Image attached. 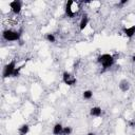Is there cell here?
<instances>
[{
  "label": "cell",
  "mask_w": 135,
  "mask_h": 135,
  "mask_svg": "<svg viewBox=\"0 0 135 135\" xmlns=\"http://www.w3.org/2000/svg\"><path fill=\"white\" fill-rule=\"evenodd\" d=\"M46 40L49 41V42H55V36L53 35V34H46Z\"/></svg>",
  "instance_id": "15"
},
{
  "label": "cell",
  "mask_w": 135,
  "mask_h": 135,
  "mask_svg": "<svg viewBox=\"0 0 135 135\" xmlns=\"http://www.w3.org/2000/svg\"><path fill=\"white\" fill-rule=\"evenodd\" d=\"M9 7H11V9H12V12H13L14 14L18 15V14H20V12H21L22 3H21V1H19V0H14V1H12V2L9 3Z\"/></svg>",
  "instance_id": "5"
},
{
  "label": "cell",
  "mask_w": 135,
  "mask_h": 135,
  "mask_svg": "<svg viewBox=\"0 0 135 135\" xmlns=\"http://www.w3.org/2000/svg\"><path fill=\"white\" fill-rule=\"evenodd\" d=\"M63 132V127L61 126V123H56L53 128V133L55 135H61Z\"/></svg>",
  "instance_id": "11"
},
{
  "label": "cell",
  "mask_w": 135,
  "mask_h": 135,
  "mask_svg": "<svg viewBox=\"0 0 135 135\" xmlns=\"http://www.w3.org/2000/svg\"><path fill=\"white\" fill-rule=\"evenodd\" d=\"M134 124H135V123H134Z\"/></svg>",
  "instance_id": "20"
},
{
  "label": "cell",
  "mask_w": 135,
  "mask_h": 135,
  "mask_svg": "<svg viewBox=\"0 0 135 135\" xmlns=\"http://www.w3.org/2000/svg\"><path fill=\"white\" fill-rule=\"evenodd\" d=\"M86 135H95V133H89V134H86Z\"/></svg>",
  "instance_id": "19"
},
{
  "label": "cell",
  "mask_w": 135,
  "mask_h": 135,
  "mask_svg": "<svg viewBox=\"0 0 135 135\" xmlns=\"http://www.w3.org/2000/svg\"><path fill=\"white\" fill-rule=\"evenodd\" d=\"M132 60L135 62V55H133V57H132Z\"/></svg>",
  "instance_id": "18"
},
{
  "label": "cell",
  "mask_w": 135,
  "mask_h": 135,
  "mask_svg": "<svg viewBox=\"0 0 135 135\" xmlns=\"http://www.w3.org/2000/svg\"><path fill=\"white\" fill-rule=\"evenodd\" d=\"M62 80H63V82H64L66 85H70V86L75 85L76 82H77V79H76L75 77H73L72 74L69 73V72H64V73L62 74Z\"/></svg>",
  "instance_id": "4"
},
{
  "label": "cell",
  "mask_w": 135,
  "mask_h": 135,
  "mask_svg": "<svg viewBox=\"0 0 135 135\" xmlns=\"http://www.w3.org/2000/svg\"><path fill=\"white\" fill-rule=\"evenodd\" d=\"M21 69H22V66L16 68V70H15V72H14V74H13V77H18V76L20 75V71H21Z\"/></svg>",
  "instance_id": "16"
},
{
  "label": "cell",
  "mask_w": 135,
  "mask_h": 135,
  "mask_svg": "<svg viewBox=\"0 0 135 135\" xmlns=\"http://www.w3.org/2000/svg\"><path fill=\"white\" fill-rule=\"evenodd\" d=\"M88 24H89V17H88V15H83L80 20V23H79V30L83 31L88 26Z\"/></svg>",
  "instance_id": "8"
},
{
  "label": "cell",
  "mask_w": 135,
  "mask_h": 135,
  "mask_svg": "<svg viewBox=\"0 0 135 135\" xmlns=\"http://www.w3.org/2000/svg\"><path fill=\"white\" fill-rule=\"evenodd\" d=\"M72 4H73V1L72 0H69L65 4V15L69 17V18H73L75 16V13L72 11Z\"/></svg>",
  "instance_id": "6"
},
{
  "label": "cell",
  "mask_w": 135,
  "mask_h": 135,
  "mask_svg": "<svg viewBox=\"0 0 135 135\" xmlns=\"http://www.w3.org/2000/svg\"><path fill=\"white\" fill-rule=\"evenodd\" d=\"M92 96H93V92H92V91H90V90L84 91V92H83V94H82V97H83L84 99H91V98H92Z\"/></svg>",
  "instance_id": "13"
},
{
  "label": "cell",
  "mask_w": 135,
  "mask_h": 135,
  "mask_svg": "<svg viewBox=\"0 0 135 135\" xmlns=\"http://www.w3.org/2000/svg\"><path fill=\"white\" fill-rule=\"evenodd\" d=\"M72 133V128L71 127H64L63 128V132L61 135H70Z\"/></svg>",
  "instance_id": "14"
},
{
  "label": "cell",
  "mask_w": 135,
  "mask_h": 135,
  "mask_svg": "<svg viewBox=\"0 0 135 135\" xmlns=\"http://www.w3.org/2000/svg\"><path fill=\"white\" fill-rule=\"evenodd\" d=\"M90 115L91 116H95V117H99L101 115V108H99V107H93L90 110Z\"/></svg>",
  "instance_id": "10"
},
{
  "label": "cell",
  "mask_w": 135,
  "mask_h": 135,
  "mask_svg": "<svg viewBox=\"0 0 135 135\" xmlns=\"http://www.w3.org/2000/svg\"><path fill=\"white\" fill-rule=\"evenodd\" d=\"M15 70H16V61L15 60H12L7 64H5L4 68H3V74H2L3 78H7V77L13 76Z\"/></svg>",
  "instance_id": "3"
},
{
  "label": "cell",
  "mask_w": 135,
  "mask_h": 135,
  "mask_svg": "<svg viewBox=\"0 0 135 135\" xmlns=\"http://www.w3.org/2000/svg\"><path fill=\"white\" fill-rule=\"evenodd\" d=\"M122 32H123V34H124L128 38H132V37L135 35V25L130 26V27H123V28H122Z\"/></svg>",
  "instance_id": "7"
},
{
  "label": "cell",
  "mask_w": 135,
  "mask_h": 135,
  "mask_svg": "<svg viewBox=\"0 0 135 135\" xmlns=\"http://www.w3.org/2000/svg\"><path fill=\"white\" fill-rule=\"evenodd\" d=\"M28 130H30V127H28V124H22L20 128H19V134L20 135H26L27 134V132H28Z\"/></svg>",
  "instance_id": "12"
},
{
  "label": "cell",
  "mask_w": 135,
  "mask_h": 135,
  "mask_svg": "<svg viewBox=\"0 0 135 135\" xmlns=\"http://www.w3.org/2000/svg\"><path fill=\"white\" fill-rule=\"evenodd\" d=\"M126 3H128V0H121V1H120V4H121V5H123V4H126Z\"/></svg>",
  "instance_id": "17"
},
{
  "label": "cell",
  "mask_w": 135,
  "mask_h": 135,
  "mask_svg": "<svg viewBox=\"0 0 135 135\" xmlns=\"http://www.w3.org/2000/svg\"><path fill=\"white\" fill-rule=\"evenodd\" d=\"M97 61L99 63H101V65L103 66V69H109V68H111L114 64L115 58L112 55H110V54H102V55L98 56Z\"/></svg>",
  "instance_id": "2"
},
{
  "label": "cell",
  "mask_w": 135,
  "mask_h": 135,
  "mask_svg": "<svg viewBox=\"0 0 135 135\" xmlns=\"http://www.w3.org/2000/svg\"><path fill=\"white\" fill-rule=\"evenodd\" d=\"M119 89H120L122 92H127V91L130 89V83H129V81L126 80V79L121 80V81L119 82Z\"/></svg>",
  "instance_id": "9"
},
{
  "label": "cell",
  "mask_w": 135,
  "mask_h": 135,
  "mask_svg": "<svg viewBox=\"0 0 135 135\" xmlns=\"http://www.w3.org/2000/svg\"><path fill=\"white\" fill-rule=\"evenodd\" d=\"M21 33H22V30H20L18 32L13 31V30H5L2 33V37L6 41H18V40H20Z\"/></svg>",
  "instance_id": "1"
}]
</instances>
